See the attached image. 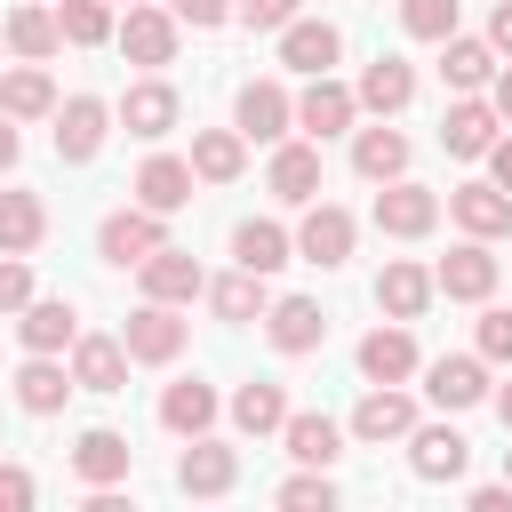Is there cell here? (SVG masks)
<instances>
[{
  "instance_id": "6da1fadb",
  "label": "cell",
  "mask_w": 512,
  "mask_h": 512,
  "mask_svg": "<svg viewBox=\"0 0 512 512\" xmlns=\"http://www.w3.org/2000/svg\"><path fill=\"white\" fill-rule=\"evenodd\" d=\"M184 336H192V328H184V312H176V304H152V296H144V304L128 312V328H120L128 360H144V368H168V360L184 352Z\"/></svg>"
},
{
  "instance_id": "7a4b0ae2",
  "label": "cell",
  "mask_w": 512,
  "mask_h": 512,
  "mask_svg": "<svg viewBox=\"0 0 512 512\" xmlns=\"http://www.w3.org/2000/svg\"><path fill=\"white\" fill-rule=\"evenodd\" d=\"M232 120H240L248 144H280V136L296 128V96H288L280 80H248V88L232 96Z\"/></svg>"
},
{
  "instance_id": "3957f363",
  "label": "cell",
  "mask_w": 512,
  "mask_h": 512,
  "mask_svg": "<svg viewBox=\"0 0 512 512\" xmlns=\"http://www.w3.org/2000/svg\"><path fill=\"white\" fill-rule=\"evenodd\" d=\"M160 240H168V232H160V208H144V200H136V208H112V216L96 224V256H104V264H144Z\"/></svg>"
},
{
  "instance_id": "277c9868",
  "label": "cell",
  "mask_w": 512,
  "mask_h": 512,
  "mask_svg": "<svg viewBox=\"0 0 512 512\" xmlns=\"http://www.w3.org/2000/svg\"><path fill=\"white\" fill-rule=\"evenodd\" d=\"M440 224V192H424V184H408V176H392L384 192H376V232H392V240H424Z\"/></svg>"
},
{
  "instance_id": "5b68a950",
  "label": "cell",
  "mask_w": 512,
  "mask_h": 512,
  "mask_svg": "<svg viewBox=\"0 0 512 512\" xmlns=\"http://www.w3.org/2000/svg\"><path fill=\"white\" fill-rule=\"evenodd\" d=\"M296 256H304V264H320V272H336V264L352 256V216H344L336 200H304V224H296Z\"/></svg>"
},
{
  "instance_id": "8992f818",
  "label": "cell",
  "mask_w": 512,
  "mask_h": 512,
  "mask_svg": "<svg viewBox=\"0 0 512 512\" xmlns=\"http://www.w3.org/2000/svg\"><path fill=\"white\" fill-rule=\"evenodd\" d=\"M136 272H144V296H152V304H192V296L208 288L200 256H192V248H168V240H160V248H152Z\"/></svg>"
},
{
  "instance_id": "52a82bcc",
  "label": "cell",
  "mask_w": 512,
  "mask_h": 512,
  "mask_svg": "<svg viewBox=\"0 0 512 512\" xmlns=\"http://www.w3.org/2000/svg\"><path fill=\"white\" fill-rule=\"evenodd\" d=\"M352 112H360V96H352L344 80H328V72H312V88L296 96V128H304L312 144H328L336 128H352Z\"/></svg>"
},
{
  "instance_id": "ba28073f",
  "label": "cell",
  "mask_w": 512,
  "mask_h": 512,
  "mask_svg": "<svg viewBox=\"0 0 512 512\" xmlns=\"http://www.w3.org/2000/svg\"><path fill=\"white\" fill-rule=\"evenodd\" d=\"M104 128H112V104H104V96L56 104V160H96V152H104Z\"/></svg>"
},
{
  "instance_id": "9c48e42d",
  "label": "cell",
  "mask_w": 512,
  "mask_h": 512,
  "mask_svg": "<svg viewBox=\"0 0 512 512\" xmlns=\"http://www.w3.org/2000/svg\"><path fill=\"white\" fill-rule=\"evenodd\" d=\"M432 288H440V296H456V304H480V296H496V256H488V240H464V248H448V256H440V272H432Z\"/></svg>"
},
{
  "instance_id": "30bf717a",
  "label": "cell",
  "mask_w": 512,
  "mask_h": 512,
  "mask_svg": "<svg viewBox=\"0 0 512 512\" xmlns=\"http://www.w3.org/2000/svg\"><path fill=\"white\" fill-rule=\"evenodd\" d=\"M424 400H432V408H480V400H488V368H480L472 352H440V360L424 368Z\"/></svg>"
},
{
  "instance_id": "8fae6325",
  "label": "cell",
  "mask_w": 512,
  "mask_h": 512,
  "mask_svg": "<svg viewBox=\"0 0 512 512\" xmlns=\"http://www.w3.org/2000/svg\"><path fill=\"white\" fill-rule=\"evenodd\" d=\"M240 480V456L224 448V440H208V432H192V448L176 456V488L184 496H224Z\"/></svg>"
},
{
  "instance_id": "7c38bea8",
  "label": "cell",
  "mask_w": 512,
  "mask_h": 512,
  "mask_svg": "<svg viewBox=\"0 0 512 512\" xmlns=\"http://www.w3.org/2000/svg\"><path fill=\"white\" fill-rule=\"evenodd\" d=\"M336 56H344V32H336V24H312V16H288V24H280V64H288V72L312 80V72H328Z\"/></svg>"
},
{
  "instance_id": "4fadbf2b",
  "label": "cell",
  "mask_w": 512,
  "mask_h": 512,
  "mask_svg": "<svg viewBox=\"0 0 512 512\" xmlns=\"http://www.w3.org/2000/svg\"><path fill=\"white\" fill-rule=\"evenodd\" d=\"M408 432H416V400H408V392H392V384H376V392L352 408V440H368V448L408 440Z\"/></svg>"
},
{
  "instance_id": "5bb4252c",
  "label": "cell",
  "mask_w": 512,
  "mask_h": 512,
  "mask_svg": "<svg viewBox=\"0 0 512 512\" xmlns=\"http://www.w3.org/2000/svg\"><path fill=\"white\" fill-rule=\"evenodd\" d=\"M408 464H416V480H456L472 464V440L456 424H416L408 432Z\"/></svg>"
},
{
  "instance_id": "9a60e30c",
  "label": "cell",
  "mask_w": 512,
  "mask_h": 512,
  "mask_svg": "<svg viewBox=\"0 0 512 512\" xmlns=\"http://www.w3.org/2000/svg\"><path fill=\"white\" fill-rule=\"evenodd\" d=\"M448 216H456L472 240H504V232H512V192H504V184H456V192H448Z\"/></svg>"
},
{
  "instance_id": "2e32d148",
  "label": "cell",
  "mask_w": 512,
  "mask_h": 512,
  "mask_svg": "<svg viewBox=\"0 0 512 512\" xmlns=\"http://www.w3.org/2000/svg\"><path fill=\"white\" fill-rule=\"evenodd\" d=\"M112 32H120L128 64H168V56H176V16H168V8H136V0H128V16H120Z\"/></svg>"
},
{
  "instance_id": "e0dca14e",
  "label": "cell",
  "mask_w": 512,
  "mask_h": 512,
  "mask_svg": "<svg viewBox=\"0 0 512 512\" xmlns=\"http://www.w3.org/2000/svg\"><path fill=\"white\" fill-rule=\"evenodd\" d=\"M360 376H368V384H400V376H416V336H408V320L360 336Z\"/></svg>"
},
{
  "instance_id": "ac0fdd59",
  "label": "cell",
  "mask_w": 512,
  "mask_h": 512,
  "mask_svg": "<svg viewBox=\"0 0 512 512\" xmlns=\"http://www.w3.org/2000/svg\"><path fill=\"white\" fill-rule=\"evenodd\" d=\"M72 384L80 392H120L128 384V344L120 336H72Z\"/></svg>"
},
{
  "instance_id": "d6986e66",
  "label": "cell",
  "mask_w": 512,
  "mask_h": 512,
  "mask_svg": "<svg viewBox=\"0 0 512 512\" xmlns=\"http://www.w3.org/2000/svg\"><path fill=\"white\" fill-rule=\"evenodd\" d=\"M440 80H448L456 96H480V88L496 80V48H488V40H464V32H448V40H440Z\"/></svg>"
},
{
  "instance_id": "ffe728a7",
  "label": "cell",
  "mask_w": 512,
  "mask_h": 512,
  "mask_svg": "<svg viewBox=\"0 0 512 512\" xmlns=\"http://www.w3.org/2000/svg\"><path fill=\"white\" fill-rule=\"evenodd\" d=\"M360 112H376V120H392V112H408V96H416V72L400 64V56H376L368 72H360Z\"/></svg>"
},
{
  "instance_id": "44dd1931",
  "label": "cell",
  "mask_w": 512,
  "mask_h": 512,
  "mask_svg": "<svg viewBox=\"0 0 512 512\" xmlns=\"http://www.w3.org/2000/svg\"><path fill=\"white\" fill-rule=\"evenodd\" d=\"M440 144H448L456 160H480V152L496 144V104H480V96H456V104H448V120H440Z\"/></svg>"
},
{
  "instance_id": "7402d4cb",
  "label": "cell",
  "mask_w": 512,
  "mask_h": 512,
  "mask_svg": "<svg viewBox=\"0 0 512 512\" xmlns=\"http://www.w3.org/2000/svg\"><path fill=\"white\" fill-rule=\"evenodd\" d=\"M136 200H144V208H160V216H176V208L192 200V160H176V152H152V160L136 168Z\"/></svg>"
},
{
  "instance_id": "603a6c76",
  "label": "cell",
  "mask_w": 512,
  "mask_h": 512,
  "mask_svg": "<svg viewBox=\"0 0 512 512\" xmlns=\"http://www.w3.org/2000/svg\"><path fill=\"white\" fill-rule=\"evenodd\" d=\"M16 336H24V352H64V344L80 336V320H72L64 296H32V304L16 312Z\"/></svg>"
},
{
  "instance_id": "cb8c5ba5",
  "label": "cell",
  "mask_w": 512,
  "mask_h": 512,
  "mask_svg": "<svg viewBox=\"0 0 512 512\" xmlns=\"http://www.w3.org/2000/svg\"><path fill=\"white\" fill-rule=\"evenodd\" d=\"M264 328H272L280 352H312V344L328 336V312H320L312 296H280V304H264Z\"/></svg>"
},
{
  "instance_id": "d4e9b609",
  "label": "cell",
  "mask_w": 512,
  "mask_h": 512,
  "mask_svg": "<svg viewBox=\"0 0 512 512\" xmlns=\"http://www.w3.org/2000/svg\"><path fill=\"white\" fill-rule=\"evenodd\" d=\"M128 464H136V448L120 440V432H80V448H72V472L88 480V488H112V480H128Z\"/></svg>"
},
{
  "instance_id": "484cf974",
  "label": "cell",
  "mask_w": 512,
  "mask_h": 512,
  "mask_svg": "<svg viewBox=\"0 0 512 512\" xmlns=\"http://www.w3.org/2000/svg\"><path fill=\"white\" fill-rule=\"evenodd\" d=\"M120 120H128V136H144V144L168 136V128H176V88H168V80H136V88L120 96Z\"/></svg>"
},
{
  "instance_id": "4316f807",
  "label": "cell",
  "mask_w": 512,
  "mask_h": 512,
  "mask_svg": "<svg viewBox=\"0 0 512 512\" xmlns=\"http://www.w3.org/2000/svg\"><path fill=\"white\" fill-rule=\"evenodd\" d=\"M240 168H248V136L240 128H200L192 136V176L200 184H232Z\"/></svg>"
},
{
  "instance_id": "83f0119b",
  "label": "cell",
  "mask_w": 512,
  "mask_h": 512,
  "mask_svg": "<svg viewBox=\"0 0 512 512\" xmlns=\"http://www.w3.org/2000/svg\"><path fill=\"white\" fill-rule=\"evenodd\" d=\"M352 168H360L368 184L408 176V136H400V128H384V120H376V128H360V136H352Z\"/></svg>"
},
{
  "instance_id": "f1b7e54d",
  "label": "cell",
  "mask_w": 512,
  "mask_h": 512,
  "mask_svg": "<svg viewBox=\"0 0 512 512\" xmlns=\"http://www.w3.org/2000/svg\"><path fill=\"white\" fill-rule=\"evenodd\" d=\"M432 296H440V288H432L424 264H384V272H376V304H384L392 320H424Z\"/></svg>"
},
{
  "instance_id": "f546056e",
  "label": "cell",
  "mask_w": 512,
  "mask_h": 512,
  "mask_svg": "<svg viewBox=\"0 0 512 512\" xmlns=\"http://www.w3.org/2000/svg\"><path fill=\"white\" fill-rule=\"evenodd\" d=\"M272 192H280L288 208L320 200V144H280V152H272Z\"/></svg>"
},
{
  "instance_id": "4dcf8cb0",
  "label": "cell",
  "mask_w": 512,
  "mask_h": 512,
  "mask_svg": "<svg viewBox=\"0 0 512 512\" xmlns=\"http://www.w3.org/2000/svg\"><path fill=\"white\" fill-rule=\"evenodd\" d=\"M288 248H296V240H288L272 216H248V224H232V256H240L248 272H264V280L288 264Z\"/></svg>"
},
{
  "instance_id": "1f68e13d",
  "label": "cell",
  "mask_w": 512,
  "mask_h": 512,
  "mask_svg": "<svg viewBox=\"0 0 512 512\" xmlns=\"http://www.w3.org/2000/svg\"><path fill=\"white\" fill-rule=\"evenodd\" d=\"M64 392H72V368H56V352H32V360L16 368V400H24L32 416H56Z\"/></svg>"
},
{
  "instance_id": "d6a6232c",
  "label": "cell",
  "mask_w": 512,
  "mask_h": 512,
  "mask_svg": "<svg viewBox=\"0 0 512 512\" xmlns=\"http://www.w3.org/2000/svg\"><path fill=\"white\" fill-rule=\"evenodd\" d=\"M0 112H8V120H48V112H56V80H48L40 64H16V72L0 80Z\"/></svg>"
},
{
  "instance_id": "836d02e7",
  "label": "cell",
  "mask_w": 512,
  "mask_h": 512,
  "mask_svg": "<svg viewBox=\"0 0 512 512\" xmlns=\"http://www.w3.org/2000/svg\"><path fill=\"white\" fill-rule=\"evenodd\" d=\"M160 424H168L176 440L208 432V424H216V392H208L200 376H192V384H168V392H160Z\"/></svg>"
},
{
  "instance_id": "e575fe53",
  "label": "cell",
  "mask_w": 512,
  "mask_h": 512,
  "mask_svg": "<svg viewBox=\"0 0 512 512\" xmlns=\"http://www.w3.org/2000/svg\"><path fill=\"white\" fill-rule=\"evenodd\" d=\"M280 440H288V456H296V464H320V472L344 456V432H336L328 416H288V424H280Z\"/></svg>"
},
{
  "instance_id": "d590c367",
  "label": "cell",
  "mask_w": 512,
  "mask_h": 512,
  "mask_svg": "<svg viewBox=\"0 0 512 512\" xmlns=\"http://www.w3.org/2000/svg\"><path fill=\"white\" fill-rule=\"evenodd\" d=\"M8 48H16L24 64H48V56L64 48V32H56V8H16V16H8Z\"/></svg>"
},
{
  "instance_id": "8d00e7d4",
  "label": "cell",
  "mask_w": 512,
  "mask_h": 512,
  "mask_svg": "<svg viewBox=\"0 0 512 512\" xmlns=\"http://www.w3.org/2000/svg\"><path fill=\"white\" fill-rule=\"evenodd\" d=\"M232 424L256 432V440L280 432V424H288V392H280V384H240V392H232Z\"/></svg>"
},
{
  "instance_id": "74e56055",
  "label": "cell",
  "mask_w": 512,
  "mask_h": 512,
  "mask_svg": "<svg viewBox=\"0 0 512 512\" xmlns=\"http://www.w3.org/2000/svg\"><path fill=\"white\" fill-rule=\"evenodd\" d=\"M40 232H48V208L32 192H0V248L24 256V248H40Z\"/></svg>"
},
{
  "instance_id": "f35d334b",
  "label": "cell",
  "mask_w": 512,
  "mask_h": 512,
  "mask_svg": "<svg viewBox=\"0 0 512 512\" xmlns=\"http://www.w3.org/2000/svg\"><path fill=\"white\" fill-rule=\"evenodd\" d=\"M200 296H208L224 320H264V272H248V264H240V272H224V280H216V288H200Z\"/></svg>"
},
{
  "instance_id": "ab89813d",
  "label": "cell",
  "mask_w": 512,
  "mask_h": 512,
  "mask_svg": "<svg viewBox=\"0 0 512 512\" xmlns=\"http://www.w3.org/2000/svg\"><path fill=\"white\" fill-rule=\"evenodd\" d=\"M56 32L72 48H104L112 40V0H56Z\"/></svg>"
},
{
  "instance_id": "60d3db41",
  "label": "cell",
  "mask_w": 512,
  "mask_h": 512,
  "mask_svg": "<svg viewBox=\"0 0 512 512\" xmlns=\"http://www.w3.org/2000/svg\"><path fill=\"white\" fill-rule=\"evenodd\" d=\"M400 24H408L416 40H432V48H440V40L456 32V0H400Z\"/></svg>"
},
{
  "instance_id": "b9f144b4",
  "label": "cell",
  "mask_w": 512,
  "mask_h": 512,
  "mask_svg": "<svg viewBox=\"0 0 512 512\" xmlns=\"http://www.w3.org/2000/svg\"><path fill=\"white\" fill-rule=\"evenodd\" d=\"M280 504H288V512H328V504H336V488H328V472L312 464V472H296V480L280 488Z\"/></svg>"
},
{
  "instance_id": "7bdbcfd3",
  "label": "cell",
  "mask_w": 512,
  "mask_h": 512,
  "mask_svg": "<svg viewBox=\"0 0 512 512\" xmlns=\"http://www.w3.org/2000/svg\"><path fill=\"white\" fill-rule=\"evenodd\" d=\"M24 304H32V264L0 248V312H24Z\"/></svg>"
},
{
  "instance_id": "ee69618b",
  "label": "cell",
  "mask_w": 512,
  "mask_h": 512,
  "mask_svg": "<svg viewBox=\"0 0 512 512\" xmlns=\"http://www.w3.org/2000/svg\"><path fill=\"white\" fill-rule=\"evenodd\" d=\"M232 16H240L248 32H280V24L296 16V0H232Z\"/></svg>"
},
{
  "instance_id": "f6af8a7d",
  "label": "cell",
  "mask_w": 512,
  "mask_h": 512,
  "mask_svg": "<svg viewBox=\"0 0 512 512\" xmlns=\"http://www.w3.org/2000/svg\"><path fill=\"white\" fill-rule=\"evenodd\" d=\"M480 360H512V312H480Z\"/></svg>"
},
{
  "instance_id": "bcb514c9",
  "label": "cell",
  "mask_w": 512,
  "mask_h": 512,
  "mask_svg": "<svg viewBox=\"0 0 512 512\" xmlns=\"http://www.w3.org/2000/svg\"><path fill=\"white\" fill-rule=\"evenodd\" d=\"M168 16H176V24H192V32H208V24H224V16H232V0H168Z\"/></svg>"
},
{
  "instance_id": "7dc6e473",
  "label": "cell",
  "mask_w": 512,
  "mask_h": 512,
  "mask_svg": "<svg viewBox=\"0 0 512 512\" xmlns=\"http://www.w3.org/2000/svg\"><path fill=\"white\" fill-rule=\"evenodd\" d=\"M32 504V472L24 464H0V512H24Z\"/></svg>"
},
{
  "instance_id": "c3c4849f",
  "label": "cell",
  "mask_w": 512,
  "mask_h": 512,
  "mask_svg": "<svg viewBox=\"0 0 512 512\" xmlns=\"http://www.w3.org/2000/svg\"><path fill=\"white\" fill-rule=\"evenodd\" d=\"M488 48L512 56V0H496V16H488Z\"/></svg>"
},
{
  "instance_id": "681fc988",
  "label": "cell",
  "mask_w": 512,
  "mask_h": 512,
  "mask_svg": "<svg viewBox=\"0 0 512 512\" xmlns=\"http://www.w3.org/2000/svg\"><path fill=\"white\" fill-rule=\"evenodd\" d=\"M480 160H488V184H504V192H512V136H504V144H488Z\"/></svg>"
},
{
  "instance_id": "f907efd6",
  "label": "cell",
  "mask_w": 512,
  "mask_h": 512,
  "mask_svg": "<svg viewBox=\"0 0 512 512\" xmlns=\"http://www.w3.org/2000/svg\"><path fill=\"white\" fill-rule=\"evenodd\" d=\"M472 512H512V480H496V488H472Z\"/></svg>"
},
{
  "instance_id": "816d5d0a",
  "label": "cell",
  "mask_w": 512,
  "mask_h": 512,
  "mask_svg": "<svg viewBox=\"0 0 512 512\" xmlns=\"http://www.w3.org/2000/svg\"><path fill=\"white\" fill-rule=\"evenodd\" d=\"M488 104H496V120H512V64H496V80H488Z\"/></svg>"
},
{
  "instance_id": "f5cc1de1",
  "label": "cell",
  "mask_w": 512,
  "mask_h": 512,
  "mask_svg": "<svg viewBox=\"0 0 512 512\" xmlns=\"http://www.w3.org/2000/svg\"><path fill=\"white\" fill-rule=\"evenodd\" d=\"M16 152H24V144H16V128H8V112H0V176L16 168Z\"/></svg>"
},
{
  "instance_id": "db71d44e",
  "label": "cell",
  "mask_w": 512,
  "mask_h": 512,
  "mask_svg": "<svg viewBox=\"0 0 512 512\" xmlns=\"http://www.w3.org/2000/svg\"><path fill=\"white\" fill-rule=\"evenodd\" d=\"M496 416H504V432H512V384H504V392H496Z\"/></svg>"
},
{
  "instance_id": "11a10c76",
  "label": "cell",
  "mask_w": 512,
  "mask_h": 512,
  "mask_svg": "<svg viewBox=\"0 0 512 512\" xmlns=\"http://www.w3.org/2000/svg\"><path fill=\"white\" fill-rule=\"evenodd\" d=\"M504 480H512V448H504Z\"/></svg>"
}]
</instances>
